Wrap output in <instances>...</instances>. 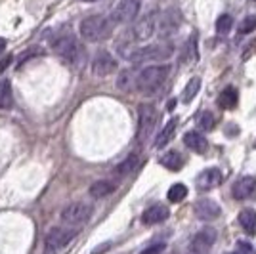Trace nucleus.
Here are the masks:
<instances>
[{
    "label": "nucleus",
    "mask_w": 256,
    "mask_h": 254,
    "mask_svg": "<svg viewBox=\"0 0 256 254\" xmlns=\"http://www.w3.org/2000/svg\"><path fill=\"white\" fill-rule=\"evenodd\" d=\"M50 46L65 64L73 67L84 65V48L78 44L71 29H60L58 32H54V36L50 38Z\"/></svg>",
    "instance_id": "obj_1"
},
{
    "label": "nucleus",
    "mask_w": 256,
    "mask_h": 254,
    "mask_svg": "<svg viewBox=\"0 0 256 254\" xmlns=\"http://www.w3.org/2000/svg\"><path fill=\"white\" fill-rule=\"evenodd\" d=\"M115 23L111 22V18H104V16H88L80 22V36L86 42H98L107 38L111 31H113Z\"/></svg>",
    "instance_id": "obj_2"
},
{
    "label": "nucleus",
    "mask_w": 256,
    "mask_h": 254,
    "mask_svg": "<svg viewBox=\"0 0 256 254\" xmlns=\"http://www.w3.org/2000/svg\"><path fill=\"white\" fill-rule=\"evenodd\" d=\"M170 67L168 65H150L138 71V78H136V88L144 94H151L159 88L166 76H168Z\"/></svg>",
    "instance_id": "obj_3"
},
{
    "label": "nucleus",
    "mask_w": 256,
    "mask_h": 254,
    "mask_svg": "<svg viewBox=\"0 0 256 254\" xmlns=\"http://www.w3.org/2000/svg\"><path fill=\"white\" fill-rule=\"evenodd\" d=\"M170 56H172V44L159 42V44H150V46L132 50L128 60L132 64H144V62H162V60H168Z\"/></svg>",
    "instance_id": "obj_4"
},
{
    "label": "nucleus",
    "mask_w": 256,
    "mask_h": 254,
    "mask_svg": "<svg viewBox=\"0 0 256 254\" xmlns=\"http://www.w3.org/2000/svg\"><path fill=\"white\" fill-rule=\"evenodd\" d=\"M92 216V206L86 204L82 201H76L67 204L64 210H62V222L69 228H78V226H84Z\"/></svg>",
    "instance_id": "obj_5"
},
{
    "label": "nucleus",
    "mask_w": 256,
    "mask_h": 254,
    "mask_svg": "<svg viewBox=\"0 0 256 254\" xmlns=\"http://www.w3.org/2000/svg\"><path fill=\"white\" fill-rule=\"evenodd\" d=\"M157 118H159V113L155 106L151 104H142L138 107V142L144 144L148 142L153 130H155V124H157Z\"/></svg>",
    "instance_id": "obj_6"
},
{
    "label": "nucleus",
    "mask_w": 256,
    "mask_h": 254,
    "mask_svg": "<svg viewBox=\"0 0 256 254\" xmlns=\"http://www.w3.org/2000/svg\"><path fill=\"white\" fill-rule=\"evenodd\" d=\"M76 237V230L67 228H52L44 237V250L46 252H56L60 248H64L67 243H71Z\"/></svg>",
    "instance_id": "obj_7"
},
{
    "label": "nucleus",
    "mask_w": 256,
    "mask_h": 254,
    "mask_svg": "<svg viewBox=\"0 0 256 254\" xmlns=\"http://www.w3.org/2000/svg\"><path fill=\"white\" fill-rule=\"evenodd\" d=\"M140 8H142V0H120L111 14V22L115 25L134 22L136 16L140 14Z\"/></svg>",
    "instance_id": "obj_8"
},
{
    "label": "nucleus",
    "mask_w": 256,
    "mask_h": 254,
    "mask_svg": "<svg viewBox=\"0 0 256 254\" xmlns=\"http://www.w3.org/2000/svg\"><path fill=\"white\" fill-rule=\"evenodd\" d=\"M182 25V12L176 8H168L160 14L159 22H157V32L160 38H168L174 32L180 29Z\"/></svg>",
    "instance_id": "obj_9"
},
{
    "label": "nucleus",
    "mask_w": 256,
    "mask_h": 254,
    "mask_svg": "<svg viewBox=\"0 0 256 254\" xmlns=\"http://www.w3.org/2000/svg\"><path fill=\"white\" fill-rule=\"evenodd\" d=\"M216 237H218L216 230L212 226H206L201 232H197L193 235L192 243H190V250L193 254H206L210 250V246L216 243Z\"/></svg>",
    "instance_id": "obj_10"
},
{
    "label": "nucleus",
    "mask_w": 256,
    "mask_h": 254,
    "mask_svg": "<svg viewBox=\"0 0 256 254\" xmlns=\"http://www.w3.org/2000/svg\"><path fill=\"white\" fill-rule=\"evenodd\" d=\"M157 14L153 12L150 16H144L134 27H132V38L136 42H144V40H150L151 36L157 31Z\"/></svg>",
    "instance_id": "obj_11"
},
{
    "label": "nucleus",
    "mask_w": 256,
    "mask_h": 254,
    "mask_svg": "<svg viewBox=\"0 0 256 254\" xmlns=\"http://www.w3.org/2000/svg\"><path fill=\"white\" fill-rule=\"evenodd\" d=\"M90 67H92V73L96 74V76H107V74L117 71L118 64L111 54L106 52V50H102V52H98L96 56H94Z\"/></svg>",
    "instance_id": "obj_12"
},
{
    "label": "nucleus",
    "mask_w": 256,
    "mask_h": 254,
    "mask_svg": "<svg viewBox=\"0 0 256 254\" xmlns=\"http://www.w3.org/2000/svg\"><path fill=\"white\" fill-rule=\"evenodd\" d=\"M193 212L199 220L203 222H212L220 216V204L212 199H199L193 204Z\"/></svg>",
    "instance_id": "obj_13"
},
{
    "label": "nucleus",
    "mask_w": 256,
    "mask_h": 254,
    "mask_svg": "<svg viewBox=\"0 0 256 254\" xmlns=\"http://www.w3.org/2000/svg\"><path fill=\"white\" fill-rule=\"evenodd\" d=\"M222 184V172L218 168H206L203 170L197 180H195V186L199 191H210L214 188H218Z\"/></svg>",
    "instance_id": "obj_14"
},
{
    "label": "nucleus",
    "mask_w": 256,
    "mask_h": 254,
    "mask_svg": "<svg viewBox=\"0 0 256 254\" xmlns=\"http://www.w3.org/2000/svg\"><path fill=\"white\" fill-rule=\"evenodd\" d=\"M256 191V178L252 176H243L234 184L232 188V193H234V199L237 201H245V199H250Z\"/></svg>",
    "instance_id": "obj_15"
},
{
    "label": "nucleus",
    "mask_w": 256,
    "mask_h": 254,
    "mask_svg": "<svg viewBox=\"0 0 256 254\" xmlns=\"http://www.w3.org/2000/svg\"><path fill=\"white\" fill-rule=\"evenodd\" d=\"M170 216V210L164 204H153L150 208H146V212L142 214V222L146 226H155V224L164 222Z\"/></svg>",
    "instance_id": "obj_16"
},
{
    "label": "nucleus",
    "mask_w": 256,
    "mask_h": 254,
    "mask_svg": "<svg viewBox=\"0 0 256 254\" xmlns=\"http://www.w3.org/2000/svg\"><path fill=\"white\" fill-rule=\"evenodd\" d=\"M184 144L188 146V148L192 149L193 153H206V149H208V142L204 138L201 132H188L186 136H184Z\"/></svg>",
    "instance_id": "obj_17"
},
{
    "label": "nucleus",
    "mask_w": 256,
    "mask_h": 254,
    "mask_svg": "<svg viewBox=\"0 0 256 254\" xmlns=\"http://www.w3.org/2000/svg\"><path fill=\"white\" fill-rule=\"evenodd\" d=\"M176 128H178V118L174 116V118H170L166 124H164V128L159 132V136L155 138V148L157 149H162L164 146H168L170 144V140L174 138V132H176Z\"/></svg>",
    "instance_id": "obj_18"
},
{
    "label": "nucleus",
    "mask_w": 256,
    "mask_h": 254,
    "mask_svg": "<svg viewBox=\"0 0 256 254\" xmlns=\"http://www.w3.org/2000/svg\"><path fill=\"white\" fill-rule=\"evenodd\" d=\"M113 191H115V184L111 180H98L90 186L88 193H90L94 199H104L107 195H111Z\"/></svg>",
    "instance_id": "obj_19"
},
{
    "label": "nucleus",
    "mask_w": 256,
    "mask_h": 254,
    "mask_svg": "<svg viewBox=\"0 0 256 254\" xmlns=\"http://www.w3.org/2000/svg\"><path fill=\"white\" fill-rule=\"evenodd\" d=\"M138 164H140V157L136 155V153H132V155H128L126 159H122L117 166H115V176L124 178V176L132 174L134 170L138 168Z\"/></svg>",
    "instance_id": "obj_20"
},
{
    "label": "nucleus",
    "mask_w": 256,
    "mask_h": 254,
    "mask_svg": "<svg viewBox=\"0 0 256 254\" xmlns=\"http://www.w3.org/2000/svg\"><path fill=\"white\" fill-rule=\"evenodd\" d=\"M239 226L243 228V232L248 233V235H256V212L250 210V208H245V210L239 212Z\"/></svg>",
    "instance_id": "obj_21"
},
{
    "label": "nucleus",
    "mask_w": 256,
    "mask_h": 254,
    "mask_svg": "<svg viewBox=\"0 0 256 254\" xmlns=\"http://www.w3.org/2000/svg\"><path fill=\"white\" fill-rule=\"evenodd\" d=\"M136 78H138V71L136 69H122L117 76L118 90H130L132 86H136Z\"/></svg>",
    "instance_id": "obj_22"
},
{
    "label": "nucleus",
    "mask_w": 256,
    "mask_h": 254,
    "mask_svg": "<svg viewBox=\"0 0 256 254\" xmlns=\"http://www.w3.org/2000/svg\"><path fill=\"white\" fill-rule=\"evenodd\" d=\"M237 102H239V96H237V90H235L234 86H228L224 92L220 94V98H218V106L222 107V109H234L237 106Z\"/></svg>",
    "instance_id": "obj_23"
},
{
    "label": "nucleus",
    "mask_w": 256,
    "mask_h": 254,
    "mask_svg": "<svg viewBox=\"0 0 256 254\" xmlns=\"http://www.w3.org/2000/svg\"><path fill=\"white\" fill-rule=\"evenodd\" d=\"M160 164L164 166V168L172 170V172H176V170L182 168V164H184V159H182V155L178 151H168V153H164L162 157H160Z\"/></svg>",
    "instance_id": "obj_24"
},
{
    "label": "nucleus",
    "mask_w": 256,
    "mask_h": 254,
    "mask_svg": "<svg viewBox=\"0 0 256 254\" xmlns=\"http://www.w3.org/2000/svg\"><path fill=\"white\" fill-rule=\"evenodd\" d=\"M14 104V94H12V84L8 78L0 80V109H10Z\"/></svg>",
    "instance_id": "obj_25"
},
{
    "label": "nucleus",
    "mask_w": 256,
    "mask_h": 254,
    "mask_svg": "<svg viewBox=\"0 0 256 254\" xmlns=\"http://www.w3.org/2000/svg\"><path fill=\"white\" fill-rule=\"evenodd\" d=\"M197 62V36L193 34L188 38V42L182 50V64H192Z\"/></svg>",
    "instance_id": "obj_26"
},
{
    "label": "nucleus",
    "mask_w": 256,
    "mask_h": 254,
    "mask_svg": "<svg viewBox=\"0 0 256 254\" xmlns=\"http://www.w3.org/2000/svg\"><path fill=\"white\" fill-rule=\"evenodd\" d=\"M199 90H201V78H199V76H193L192 80L188 82V86H186L184 94H182V100H184V104H190L193 98L199 94Z\"/></svg>",
    "instance_id": "obj_27"
},
{
    "label": "nucleus",
    "mask_w": 256,
    "mask_h": 254,
    "mask_svg": "<svg viewBox=\"0 0 256 254\" xmlns=\"http://www.w3.org/2000/svg\"><path fill=\"white\" fill-rule=\"evenodd\" d=\"M188 197V188L184 184H174L168 190V201L170 202H182Z\"/></svg>",
    "instance_id": "obj_28"
},
{
    "label": "nucleus",
    "mask_w": 256,
    "mask_h": 254,
    "mask_svg": "<svg viewBox=\"0 0 256 254\" xmlns=\"http://www.w3.org/2000/svg\"><path fill=\"white\" fill-rule=\"evenodd\" d=\"M214 124H216V118L210 111H203V113H199L197 116V126L201 128V130H212Z\"/></svg>",
    "instance_id": "obj_29"
},
{
    "label": "nucleus",
    "mask_w": 256,
    "mask_h": 254,
    "mask_svg": "<svg viewBox=\"0 0 256 254\" xmlns=\"http://www.w3.org/2000/svg\"><path fill=\"white\" fill-rule=\"evenodd\" d=\"M232 27H234V18L230 14H222L218 18V22H216V31L220 32V34H226V32H230Z\"/></svg>",
    "instance_id": "obj_30"
},
{
    "label": "nucleus",
    "mask_w": 256,
    "mask_h": 254,
    "mask_svg": "<svg viewBox=\"0 0 256 254\" xmlns=\"http://www.w3.org/2000/svg\"><path fill=\"white\" fill-rule=\"evenodd\" d=\"M256 29V16H246L243 22L239 23V34H248Z\"/></svg>",
    "instance_id": "obj_31"
},
{
    "label": "nucleus",
    "mask_w": 256,
    "mask_h": 254,
    "mask_svg": "<svg viewBox=\"0 0 256 254\" xmlns=\"http://www.w3.org/2000/svg\"><path fill=\"white\" fill-rule=\"evenodd\" d=\"M164 250V243H155V244H150L148 248H144L142 254H162Z\"/></svg>",
    "instance_id": "obj_32"
},
{
    "label": "nucleus",
    "mask_w": 256,
    "mask_h": 254,
    "mask_svg": "<svg viewBox=\"0 0 256 254\" xmlns=\"http://www.w3.org/2000/svg\"><path fill=\"white\" fill-rule=\"evenodd\" d=\"M237 250H239V254H252V246L246 243H237Z\"/></svg>",
    "instance_id": "obj_33"
},
{
    "label": "nucleus",
    "mask_w": 256,
    "mask_h": 254,
    "mask_svg": "<svg viewBox=\"0 0 256 254\" xmlns=\"http://www.w3.org/2000/svg\"><path fill=\"white\" fill-rule=\"evenodd\" d=\"M10 64H12V56L2 58V60H0V73H2V71H6V69L10 67Z\"/></svg>",
    "instance_id": "obj_34"
},
{
    "label": "nucleus",
    "mask_w": 256,
    "mask_h": 254,
    "mask_svg": "<svg viewBox=\"0 0 256 254\" xmlns=\"http://www.w3.org/2000/svg\"><path fill=\"white\" fill-rule=\"evenodd\" d=\"M109 246H111V243H104V244H100L98 248H94L92 250V254H104L106 250H109Z\"/></svg>",
    "instance_id": "obj_35"
},
{
    "label": "nucleus",
    "mask_w": 256,
    "mask_h": 254,
    "mask_svg": "<svg viewBox=\"0 0 256 254\" xmlns=\"http://www.w3.org/2000/svg\"><path fill=\"white\" fill-rule=\"evenodd\" d=\"M4 50H6V38H2V36H0V54L4 52Z\"/></svg>",
    "instance_id": "obj_36"
},
{
    "label": "nucleus",
    "mask_w": 256,
    "mask_h": 254,
    "mask_svg": "<svg viewBox=\"0 0 256 254\" xmlns=\"http://www.w3.org/2000/svg\"><path fill=\"white\" fill-rule=\"evenodd\" d=\"M84 2H94V0H84Z\"/></svg>",
    "instance_id": "obj_37"
}]
</instances>
